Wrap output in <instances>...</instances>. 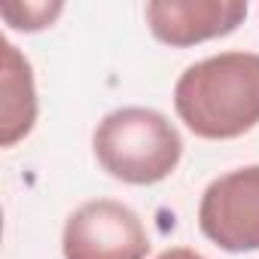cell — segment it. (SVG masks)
<instances>
[{
    "label": "cell",
    "mask_w": 259,
    "mask_h": 259,
    "mask_svg": "<svg viewBox=\"0 0 259 259\" xmlns=\"http://www.w3.org/2000/svg\"><path fill=\"white\" fill-rule=\"evenodd\" d=\"M174 110L195 138L232 141L259 125V52H220L189 64L174 85Z\"/></svg>",
    "instance_id": "obj_1"
},
{
    "label": "cell",
    "mask_w": 259,
    "mask_h": 259,
    "mask_svg": "<svg viewBox=\"0 0 259 259\" xmlns=\"http://www.w3.org/2000/svg\"><path fill=\"white\" fill-rule=\"evenodd\" d=\"M92 150L113 180L153 186L177 171L183 138L177 125L153 107H119L98 122Z\"/></svg>",
    "instance_id": "obj_2"
},
{
    "label": "cell",
    "mask_w": 259,
    "mask_h": 259,
    "mask_svg": "<svg viewBox=\"0 0 259 259\" xmlns=\"http://www.w3.org/2000/svg\"><path fill=\"white\" fill-rule=\"evenodd\" d=\"M61 253L64 259H147L150 235L138 210L113 198H95L67 217Z\"/></svg>",
    "instance_id": "obj_3"
},
{
    "label": "cell",
    "mask_w": 259,
    "mask_h": 259,
    "mask_svg": "<svg viewBox=\"0 0 259 259\" xmlns=\"http://www.w3.org/2000/svg\"><path fill=\"white\" fill-rule=\"evenodd\" d=\"M198 229L226 253L259 250V165L235 168L207 183L198 201Z\"/></svg>",
    "instance_id": "obj_4"
},
{
    "label": "cell",
    "mask_w": 259,
    "mask_h": 259,
    "mask_svg": "<svg viewBox=\"0 0 259 259\" xmlns=\"http://www.w3.org/2000/svg\"><path fill=\"white\" fill-rule=\"evenodd\" d=\"M144 16L159 43L186 49L232 34L247 19V0H150Z\"/></svg>",
    "instance_id": "obj_5"
},
{
    "label": "cell",
    "mask_w": 259,
    "mask_h": 259,
    "mask_svg": "<svg viewBox=\"0 0 259 259\" xmlns=\"http://www.w3.org/2000/svg\"><path fill=\"white\" fill-rule=\"evenodd\" d=\"M37 122V85L31 61L10 40L0 43V147H16Z\"/></svg>",
    "instance_id": "obj_6"
},
{
    "label": "cell",
    "mask_w": 259,
    "mask_h": 259,
    "mask_svg": "<svg viewBox=\"0 0 259 259\" xmlns=\"http://www.w3.org/2000/svg\"><path fill=\"white\" fill-rule=\"evenodd\" d=\"M61 13H64V4H61V0H37V4H4V7H0V16H4V22H7L13 31H25V34H34V31L49 28Z\"/></svg>",
    "instance_id": "obj_7"
},
{
    "label": "cell",
    "mask_w": 259,
    "mask_h": 259,
    "mask_svg": "<svg viewBox=\"0 0 259 259\" xmlns=\"http://www.w3.org/2000/svg\"><path fill=\"white\" fill-rule=\"evenodd\" d=\"M156 259H204V256H201V253H195L192 247H171V250L159 253Z\"/></svg>",
    "instance_id": "obj_8"
}]
</instances>
